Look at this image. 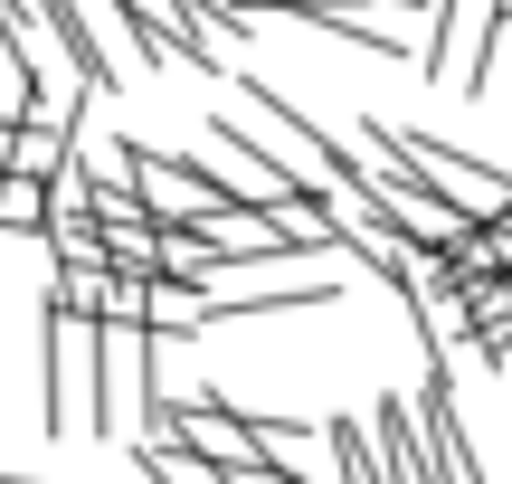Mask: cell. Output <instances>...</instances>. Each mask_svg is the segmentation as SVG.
Segmentation results:
<instances>
[{
  "mask_svg": "<svg viewBox=\"0 0 512 484\" xmlns=\"http://www.w3.org/2000/svg\"><path fill=\"white\" fill-rule=\"evenodd\" d=\"M38 428L95 437V323L86 314H38Z\"/></svg>",
  "mask_w": 512,
  "mask_h": 484,
  "instance_id": "obj_1",
  "label": "cell"
},
{
  "mask_svg": "<svg viewBox=\"0 0 512 484\" xmlns=\"http://www.w3.org/2000/svg\"><path fill=\"white\" fill-rule=\"evenodd\" d=\"M389 143H399V162H408V181L418 190H437L446 209H465L475 228H494L503 209H512V171L494 162H475V152H456V143H437V133H418V124H389Z\"/></svg>",
  "mask_w": 512,
  "mask_h": 484,
  "instance_id": "obj_2",
  "label": "cell"
},
{
  "mask_svg": "<svg viewBox=\"0 0 512 484\" xmlns=\"http://www.w3.org/2000/svg\"><path fill=\"white\" fill-rule=\"evenodd\" d=\"M209 323H247V314H294V304H342V276H313V266H238V276H209Z\"/></svg>",
  "mask_w": 512,
  "mask_h": 484,
  "instance_id": "obj_3",
  "label": "cell"
},
{
  "mask_svg": "<svg viewBox=\"0 0 512 484\" xmlns=\"http://www.w3.org/2000/svg\"><path fill=\"white\" fill-rule=\"evenodd\" d=\"M408 418H418V447H427V475L437 484H484L475 437H465V418H456V371H427V390L408 399Z\"/></svg>",
  "mask_w": 512,
  "mask_h": 484,
  "instance_id": "obj_4",
  "label": "cell"
},
{
  "mask_svg": "<svg viewBox=\"0 0 512 484\" xmlns=\"http://www.w3.org/2000/svg\"><path fill=\"white\" fill-rule=\"evenodd\" d=\"M29 10H38V29H48V48L67 57L76 95H114L124 86V57L95 38V10H76V0H29Z\"/></svg>",
  "mask_w": 512,
  "mask_h": 484,
  "instance_id": "obj_5",
  "label": "cell"
},
{
  "mask_svg": "<svg viewBox=\"0 0 512 484\" xmlns=\"http://www.w3.org/2000/svg\"><path fill=\"white\" fill-rule=\"evenodd\" d=\"M484 29H494V0H437V10H427V48H418V67L437 76V86H465V67H475Z\"/></svg>",
  "mask_w": 512,
  "mask_h": 484,
  "instance_id": "obj_6",
  "label": "cell"
},
{
  "mask_svg": "<svg viewBox=\"0 0 512 484\" xmlns=\"http://www.w3.org/2000/svg\"><path fill=\"white\" fill-rule=\"evenodd\" d=\"M238 428H247L256 466H275V475H294V484H304V466H313V428H304V418H275V409H238Z\"/></svg>",
  "mask_w": 512,
  "mask_h": 484,
  "instance_id": "obj_7",
  "label": "cell"
},
{
  "mask_svg": "<svg viewBox=\"0 0 512 484\" xmlns=\"http://www.w3.org/2000/svg\"><path fill=\"white\" fill-rule=\"evenodd\" d=\"M38 105H48V95H38V67L10 48V38H0V124H29Z\"/></svg>",
  "mask_w": 512,
  "mask_h": 484,
  "instance_id": "obj_8",
  "label": "cell"
},
{
  "mask_svg": "<svg viewBox=\"0 0 512 484\" xmlns=\"http://www.w3.org/2000/svg\"><path fill=\"white\" fill-rule=\"evenodd\" d=\"M48 314H105V266H57L48 276Z\"/></svg>",
  "mask_w": 512,
  "mask_h": 484,
  "instance_id": "obj_9",
  "label": "cell"
},
{
  "mask_svg": "<svg viewBox=\"0 0 512 484\" xmlns=\"http://www.w3.org/2000/svg\"><path fill=\"white\" fill-rule=\"evenodd\" d=\"M38 219H48V181H19V171H0V228L38 238Z\"/></svg>",
  "mask_w": 512,
  "mask_h": 484,
  "instance_id": "obj_10",
  "label": "cell"
},
{
  "mask_svg": "<svg viewBox=\"0 0 512 484\" xmlns=\"http://www.w3.org/2000/svg\"><path fill=\"white\" fill-rule=\"evenodd\" d=\"M332 466H342V484H380V466H370V428H361V418H332Z\"/></svg>",
  "mask_w": 512,
  "mask_h": 484,
  "instance_id": "obj_11",
  "label": "cell"
},
{
  "mask_svg": "<svg viewBox=\"0 0 512 484\" xmlns=\"http://www.w3.org/2000/svg\"><path fill=\"white\" fill-rule=\"evenodd\" d=\"M190 10H209V19H256L266 0H190Z\"/></svg>",
  "mask_w": 512,
  "mask_h": 484,
  "instance_id": "obj_12",
  "label": "cell"
},
{
  "mask_svg": "<svg viewBox=\"0 0 512 484\" xmlns=\"http://www.w3.org/2000/svg\"><path fill=\"white\" fill-rule=\"evenodd\" d=\"M484 238H494V257L512 266V209H503V219H494V228H484Z\"/></svg>",
  "mask_w": 512,
  "mask_h": 484,
  "instance_id": "obj_13",
  "label": "cell"
},
{
  "mask_svg": "<svg viewBox=\"0 0 512 484\" xmlns=\"http://www.w3.org/2000/svg\"><path fill=\"white\" fill-rule=\"evenodd\" d=\"M0 171H10V124H0Z\"/></svg>",
  "mask_w": 512,
  "mask_h": 484,
  "instance_id": "obj_14",
  "label": "cell"
},
{
  "mask_svg": "<svg viewBox=\"0 0 512 484\" xmlns=\"http://www.w3.org/2000/svg\"><path fill=\"white\" fill-rule=\"evenodd\" d=\"M503 295H512V266H503Z\"/></svg>",
  "mask_w": 512,
  "mask_h": 484,
  "instance_id": "obj_15",
  "label": "cell"
}]
</instances>
